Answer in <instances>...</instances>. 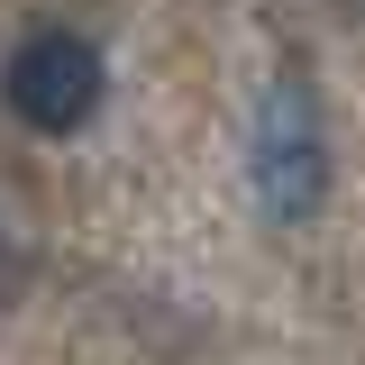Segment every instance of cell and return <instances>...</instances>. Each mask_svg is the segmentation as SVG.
Wrapping results in <instances>:
<instances>
[{"label": "cell", "instance_id": "cell-2", "mask_svg": "<svg viewBox=\"0 0 365 365\" xmlns=\"http://www.w3.org/2000/svg\"><path fill=\"white\" fill-rule=\"evenodd\" d=\"M0 101L19 110V128H37V137L83 128L91 110H101V55H91V37H73V28L19 37L9 73H0Z\"/></svg>", "mask_w": 365, "mask_h": 365}, {"label": "cell", "instance_id": "cell-1", "mask_svg": "<svg viewBox=\"0 0 365 365\" xmlns=\"http://www.w3.org/2000/svg\"><path fill=\"white\" fill-rule=\"evenodd\" d=\"M247 174H256V201H265L274 220H311L319 201H329V137H319V101L302 83H274L265 91Z\"/></svg>", "mask_w": 365, "mask_h": 365}]
</instances>
